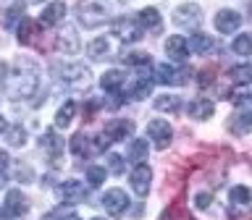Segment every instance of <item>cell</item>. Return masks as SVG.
<instances>
[{
	"instance_id": "cell-1",
	"label": "cell",
	"mask_w": 252,
	"mask_h": 220,
	"mask_svg": "<svg viewBox=\"0 0 252 220\" xmlns=\"http://www.w3.org/2000/svg\"><path fill=\"white\" fill-rule=\"evenodd\" d=\"M39 86V66L32 58H19L11 74L3 82V92L8 100H27Z\"/></svg>"
},
{
	"instance_id": "cell-2",
	"label": "cell",
	"mask_w": 252,
	"mask_h": 220,
	"mask_svg": "<svg viewBox=\"0 0 252 220\" xmlns=\"http://www.w3.org/2000/svg\"><path fill=\"white\" fill-rule=\"evenodd\" d=\"M76 19L87 29H97L102 24H108L110 11H108V5L100 3V0H82V3L76 5Z\"/></svg>"
},
{
	"instance_id": "cell-3",
	"label": "cell",
	"mask_w": 252,
	"mask_h": 220,
	"mask_svg": "<svg viewBox=\"0 0 252 220\" xmlns=\"http://www.w3.org/2000/svg\"><path fill=\"white\" fill-rule=\"evenodd\" d=\"M55 74L61 76V82H66L74 89H87L90 86V68L82 66V63H66V66H55Z\"/></svg>"
},
{
	"instance_id": "cell-4",
	"label": "cell",
	"mask_w": 252,
	"mask_h": 220,
	"mask_svg": "<svg viewBox=\"0 0 252 220\" xmlns=\"http://www.w3.org/2000/svg\"><path fill=\"white\" fill-rule=\"evenodd\" d=\"M142 29L137 19H129V16H121V19L113 21V34L121 39V42H137L142 37Z\"/></svg>"
},
{
	"instance_id": "cell-5",
	"label": "cell",
	"mask_w": 252,
	"mask_h": 220,
	"mask_svg": "<svg viewBox=\"0 0 252 220\" xmlns=\"http://www.w3.org/2000/svg\"><path fill=\"white\" fill-rule=\"evenodd\" d=\"M55 192H58V199L66 202V204H76V202L87 199V186L82 184V181H76V178H66Z\"/></svg>"
},
{
	"instance_id": "cell-6",
	"label": "cell",
	"mask_w": 252,
	"mask_h": 220,
	"mask_svg": "<svg viewBox=\"0 0 252 220\" xmlns=\"http://www.w3.org/2000/svg\"><path fill=\"white\" fill-rule=\"evenodd\" d=\"M189 76H192V71L184 68V66H171V63H163V66H158V82L160 84H173V86H181L189 82Z\"/></svg>"
},
{
	"instance_id": "cell-7",
	"label": "cell",
	"mask_w": 252,
	"mask_h": 220,
	"mask_svg": "<svg viewBox=\"0 0 252 220\" xmlns=\"http://www.w3.org/2000/svg\"><path fill=\"white\" fill-rule=\"evenodd\" d=\"M102 207H105L108 215L121 218L126 212V207H129V196H126L121 189H110V192L102 194Z\"/></svg>"
},
{
	"instance_id": "cell-8",
	"label": "cell",
	"mask_w": 252,
	"mask_h": 220,
	"mask_svg": "<svg viewBox=\"0 0 252 220\" xmlns=\"http://www.w3.org/2000/svg\"><path fill=\"white\" fill-rule=\"evenodd\" d=\"M173 21H176V27H181V29H194L197 24L202 21V11L192 3L179 5L176 11H173Z\"/></svg>"
},
{
	"instance_id": "cell-9",
	"label": "cell",
	"mask_w": 252,
	"mask_h": 220,
	"mask_svg": "<svg viewBox=\"0 0 252 220\" xmlns=\"http://www.w3.org/2000/svg\"><path fill=\"white\" fill-rule=\"evenodd\" d=\"M150 181H153V170H150V165H145V163L134 165V170H131V189H134V194L147 196L150 194Z\"/></svg>"
},
{
	"instance_id": "cell-10",
	"label": "cell",
	"mask_w": 252,
	"mask_h": 220,
	"mask_svg": "<svg viewBox=\"0 0 252 220\" xmlns=\"http://www.w3.org/2000/svg\"><path fill=\"white\" fill-rule=\"evenodd\" d=\"M147 134H150V139L155 141V147H158V149H165V147L171 144V137H173L171 123L160 121V118H155V121H150V123H147Z\"/></svg>"
},
{
	"instance_id": "cell-11",
	"label": "cell",
	"mask_w": 252,
	"mask_h": 220,
	"mask_svg": "<svg viewBox=\"0 0 252 220\" xmlns=\"http://www.w3.org/2000/svg\"><path fill=\"white\" fill-rule=\"evenodd\" d=\"M105 137L110 141H121V139H129L134 134V123L129 121V118H116V121H108L105 123Z\"/></svg>"
},
{
	"instance_id": "cell-12",
	"label": "cell",
	"mask_w": 252,
	"mask_h": 220,
	"mask_svg": "<svg viewBox=\"0 0 252 220\" xmlns=\"http://www.w3.org/2000/svg\"><path fill=\"white\" fill-rule=\"evenodd\" d=\"M239 27H242V16L236 13V11H228V8H223V11L216 13V29L220 31V34H234Z\"/></svg>"
},
{
	"instance_id": "cell-13",
	"label": "cell",
	"mask_w": 252,
	"mask_h": 220,
	"mask_svg": "<svg viewBox=\"0 0 252 220\" xmlns=\"http://www.w3.org/2000/svg\"><path fill=\"white\" fill-rule=\"evenodd\" d=\"M27 210H29V202H27V196H24V192L11 189V192L5 194V212L11 218H21V215H27Z\"/></svg>"
},
{
	"instance_id": "cell-14",
	"label": "cell",
	"mask_w": 252,
	"mask_h": 220,
	"mask_svg": "<svg viewBox=\"0 0 252 220\" xmlns=\"http://www.w3.org/2000/svg\"><path fill=\"white\" fill-rule=\"evenodd\" d=\"M100 84H102V89H105V92L116 94V97H124L126 76H124V71H105L102 79H100Z\"/></svg>"
},
{
	"instance_id": "cell-15",
	"label": "cell",
	"mask_w": 252,
	"mask_h": 220,
	"mask_svg": "<svg viewBox=\"0 0 252 220\" xmlns=\"http://www.w3.org/2000/svg\"><path fill=\"white\" fill-rule=\"evenodd\" d=\"M137 21H139L142 29L153 31V34H158V31L163 29V19H160V13H158V8H142L139 16H137Z\"/></svg>"
},
{
	"instance_id": "cell-16",
	"label": "cell",
	"mask_w": 252,
	"mask_h": 220,
	"mask_svg": "<svg viewBox=\"0 0 252 220\" xmlns=\"http://www.w3.org/2000/svg\"><path fill=\"white\" fill-rule=\"evenodd\" d=\"M58 50L66 53V55H74V53L82 50V45H79V34L71 27L61 29V34H58Z\"/></svg>"
},
{
	"instance_id": "cell-17",
	"label": "cell",
	"mask_w": 252,
	"mask_h": 220,
	"mask_svg": "<svg viewBox=\"0 0 252 220\" xmlns=\"http://www.w3.org/2000/svg\"><path fill=\"white\" fill-rule=\"evenodd\" d=\"M63 19H66V3H50V5H45L42 16H39V24L42 27H55Z\"/></svg>"
},
{
	"instance_id": "cell-18",
	"label": "cell",
	"mask_w": 252,
	"mask_h": 220,
	"mask_svg": "<svg viewBox=\"0 0 252 220\" xmlns=\"http://www.w3.org/2000/svg\"><path fill=\"white\" fill-rule=\"evenodd\" d=\"M216 113V105H213V100L208 97H197L189 102V118H197V121H205V118H210Z\"/></svg>"
},
{
	"instance_id": "cell-19",
	"label": "cell",
	"mask_w": 252,
	"mask_h": 220,
	"mask_svg": "<svg viewBox=\"0 0 252 220\" xmlns=\"http://www.w3.org/2000/svg\"><path fill=\"white\" fill-rule=\"evenodd\" d=\"M165 53H168L173 60H187V55H189V42H187L184 37L173 34V37L165 39Z\"/></svg>"
},
{
	"instance_id": "cell-20",
	"label": "cell",
	"mask_w": 252,
	"mask_h": 220,
	"mask_svg": "<svg viewBox=\"0 0 252 220\" xmlns=\"http://www.w3.org/2000/svg\"><path fill=\"white\" fill-rule=\"evenodd\" d=\"M71 152L76 157H87V155L97 152V144H94V139H90L87 134H76V137L71 139Z\"/></svg>"
},
{
	"instance_id": "cell-21",
	"label": "cell",
	"mask_w": 252,
	"mask_h": 220,
	"mask_svg": "<svg viewBox=\"0 0 252 220\" xmlns=\"http://www.w3.org/2000/svg\"><path fill=\"white\" fill-rule=\"evenodd\" d=\"M187 42H189V50L197 53V55H205V53L213 50V37L202 34V31H194V34L187 39Z\"/></svg>"
},
{
	"instance_id": "cell-22",
	"label": "cell",
	"mask_w": 252,
	"mask_h": 220,
	"mask_svg": "<svg viewBox=\"0 0 252 220\" xmlns=\"http://www.w3.org/2000/svg\"><path fill=\"white\" fill-rule=\"evenodd\" d=\"M108 53H110V42H108V37H97V39H92V42L87 45V55H90L92 60H102V58H108Z\"/></svg>"
},
{
	"instance_id": "cell-23",
	"label": "cell",
	"mask_w": 252,
	"mask_h": 220,
	"mask_svg": "<svg viewBox=\"0 0 252 220\" xmlns=\"http://www.w3.org/2000/svg\"><path fill=\"white\" fill-rule=\"evenodd\" d=\"M42 149H47V152H50L53 163H58V160H61V152H63V141L55 137L53 131H45V134H42Z\"/></svg>"
},
{
	"instance_id": "cell-24",
	"label": "cell",
	"mask_w": 252,
	"mask_h": 220,
	"mask_svg": "<svg viewBox=\"0 0 252 220\" xmlns=\"http://www.w3.org/2000/svg\"><path fill=\"white\" fill-rule=\"evenodd\" d=\"M228 196H231V204H234V207H250V204H252V189L244 186V184H236Z\"/></svg>"
},
{
	"instance_id": "cell-25",
	"label": "cell",
	"mask_w": 252,
	"mask_h": 220,
	"mask_svg": "<svg viewBox=\"0 0 252 220\" xmlns=\"http://www.w3.org/2000/svg\"><path fill=\"white\" fill-rule=\"evenodd\" d=\"M76 115V102H66V105H61V110L55 113V129H66V126H71V121H74Z\"/></svg>"
},
{
	"instance_id": "cell-26",
	"label": "cell",
	"mask_w": 252,
	"mask_h": 220,
	"mask_svg": "<svg viewBox=\"0 0 252 220\" xmlns=\"http://www.w3.org/2000/svg\"><path fill=\"white\" fill-rule=\"evenodd\" d=\"M228 76H231V82L236 86H247V84H252V66H250V63L234 66L231 71H228Z\"/></svg>"
},
{
	"instance_id": "cell-27",
	"label": "cell",
	"mask_w": 252,
	"mask_h": 220,
	"mask_svg": "<svg viewBox=\"0 0 252 220\" xmlns=\"http://www.w3.org/2000/svg\"><path fill=\"white\" fill-rule=\"evenodd\" d=\"M150 92H153V79H150L147 74H142L137 82H134L129 94H131L134 100H145V97H150Z\"/></svg>"
},
{
	"instance_id": "cell-28",
	"label": "cell",
	"mask_w": 252,
	"mask_h": 220,
	"mask_svg": "<svg viewBox=\"0 0 252 220\" xmlns=\"http://www.w3.org/2000/svg\"><path fill=\"white\" fill-rule=\"evenodd\" d=\"M124 63L126 66H134V68H142V71L153 68V58L147 53H129V55H124Z\"/></svg>"
},
{
	"instance_id": "cell-29",
	"label": "cell",
	"mask_w": 252,
	"mask_h": 220,
	"mask_svg": "<svg viewBox=\"0 0 252 220\" xmlns=\"http://www.w3.org/2000/svg\"><path fill=\"white\" fill-rule=\"evenodd\" d=\"M155 110H163V113H179V110H181V100L173 97V94H163V97L155 100Z\"/></svg>"
},
{
	"instance_id": "cell-30",
	"label": "cell",
	"mask_w": 252,
	"mask_h": 220,
	"mask_svg": "<svg viewBox=\"0 0 252 220\" xmlns=\"http://www.w3.org/2000/svg\"><path fill=\"white\" fill-rule=\"evenodd\" d=\"M231 131H236V134H247V131H252V108L247 110V113L231 118Z\"/></svg>"
},
{
	"instance_id": "cell-31",
	"label": "cell",
	"mask_w": 252,
	"mask_h": 220,
	"mask_svg": "<svg viewBox=\"0 0 252 220\" xmlns=\"http://www.w3.org/2000/svg\"><path fill=\"white\" fill-rule=\"evenodd\" d=\"M147 152H150V144L145 139H134L129 144V160H134V163H142Z\"/></svg>"
},
{
	"instance_id": "cell-32",
	"label": "cell",
	"mask_w": 252,
	"mask_h": 220,
	"mask_svg": "<svg viewBox=\"0 0 252 220\" xmlns=\"http://www.w3.org/2000/svg\"><path fill=\"white\" fill-rule=\"evenodd\" d=\"M231 50L236 53V55H250L252 53V34H239L231 42Z\"/></svg>"
},
{
	"instance_id": "cell-33",
	"label": "cell",
	"mask_w": 252,
	"mask_h": 220,
	"mask_svg": "<svg viewBox=\"0 0 252 220\" xmlns=\"http://www.w3.org/2000/svg\"><path fill=\"white\" fill-rule=\"evenodd\" d=\"M108 170L100 168V165H87V181H90V186H100L102 181H105Z\"/></svg>"
},
{
	"instance_id": "cell-34",
	"label": "cell",
	"mask_w": 252,
	"mask_h": 220,
	"mask_svg": "<svg viewBox=\"0 0 252 220\" xmlns=\"http://www.w3.org/2000/svg\"><path fill=\"white\" fill-rule=\"evenodd\" d=\"M42 220H79V215H76L74 210H68V207H58V210L47 212Z\"/></svg>"
},
{
	"instance_id": "cell-35",
	"label": "cell",
	"mask_w": 252,
	"mask_h": 220,
	"mask_svg": "<svg viewBox=\"0 0 252 220\" xmlns=\"http://www.w3.org/2000/svg\"><path fill=\"white\" fill-rule=\"evenodd\" d=\"M34 34H37V27H34V24H32L29 19H24V21H21V27H19V39L29 45L32 39H34Z\"/></svg>"
},
{
	"instance_id": "cell-36",
	"label": "cell",
	"mask_w": 252,
	"mask_h": 220,
	"mask_svg": "<svg viewBox=\"0 0 252 220\" xmlns=\"http://www.w3.org/2000/svg\"><path fill=\"white\" fill-rule=\"evenodd\" d=\"M24 139H27V131H24V126H13V129H8V141H11L13 147H21Z\"/></svg>"
},
{
	"instance_id": "cell-37",
	"label": "cell",
	"mask_w": 252,
	"mask_h": 220,
	"mask_svg": "<svg viewBox=\"0 0 252 220\" xmlns=\"http://www.w3.org/2000/svg\"><path fill=\"white\" fill-rule=\"evenodd\" d=\"M19 19H24V5L16 3L13 8H8V13H5V27H13Z\"/></svg>"
},
{
	"instance_id": "cell-38",
	"label": "cell",
	"mask_w": 252,
	"mask_h": 220,
	"mask_svg": "<svg viewBox=\"0 0 252 220\" xmlns=\"http://www.w3.org/2000/svg\"><path fill=\"white\" fill-rule=\"evenodd\" d=\"M108 168H110L113 176H121V173H124V160L118 155H108Z\"/></svg>"
},
{
	"instance_id": "cell-39",
	"label": "cell",
	"mask_w": 252,
	"mask_h": 220,
	"mask_svg": "<svg viewBox=\"0 0 252 220\" xmlns=\"http://www.w3.org/2000/svg\"><path fill=\"white\" fill-rule=\"evenodd\" d=\"M231 102L236 108H252V94L250 92H244V94H234Z\"/></svg>"
},
{
	"instance_id": "cell-40",
	"label": "cell",
	"mask_w": 252,
	"mask_h": 220,
	"mask_svg": "<svg viewBox=\"0 0 252 220\" xmlns=\"http://www.w3.org/2000/svg\"><path fill=\"white\" fill-rule=\"evenodd\" d=\"M5 168H8V155L0 149V189H3V184H5Z\"/></svg>"
},
{
	"instance_id": "cell-41",
	"label": "cell",
	"mask_w": 252,
	"mask_h": 220,
	"mask_svg": "<svg viewBox=\"0 0 252 220\" xmlns=\"http://www.w3.org/2000/svg\"><path fill=\"white\" fill-rule=\"evenodd\" d=\"M3 131H8V121H5L3 115H0V134H3Z\"/></svg>"
},
{
	"instance_id": "cell-42",
	"label": "cell",
	"mask_w": 252,
	"mask_h": 220,
	"mask_svg": "<svg viewBox=\"0 0 252 220\" xmlns=\"http://www.w3.org/2000/svg\"><path fill=\"white\" fill-rule=\"evenodd\" d=\"M247 11H250V19H252V3H250V8H247Z\"/></svg>"
},
{
	"instance_id": "cell-43",
	"label": "cell",
	"mask_w": 252,
	"mask_h": 220,
	"mask_svg": "<svg viewBox=\"0 0 252 220\" xmlns=\"http://www.w3.org/2000/svg\"><path fill=\"white\" fill-rule=\"evenodd\" d=\"M29 3H42V0H29Z\"/></svg>"
},
{
	"instance_id": "cell-44",
	"label": "cell",
	"mask_w": 252,
	"mask_h": 220,
	"mask_svg": "<svg viewBox=\"0 0 252 220\" xmlns=\"http://www.w3.org/2000/svg\"><path fill=\"white\" fill-rule=\"evenodd\" d=\"M92 220H105V218H92Z\"/></svg>"
},
{
	"instance_id": "cell-45",
	"label": "cell",
	"mask_w": 252,
	"mask_h": 220,
	"mask_svg": "<svg viewBox=\"0 0 252 220\" xmlns=\"http://www.w3.org/2000/svg\"><path fill=\"white\" fill-rule=\"evenodd\" d=\"M0 212H3V210H0Z\"/></svg>"
}]
</instances>
